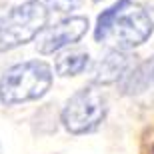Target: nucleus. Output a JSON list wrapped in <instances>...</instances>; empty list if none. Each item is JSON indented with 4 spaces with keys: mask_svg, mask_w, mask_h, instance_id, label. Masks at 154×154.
<instances>
[{
    "mask_svg": "<svg viewBox=\"0 0 154 154\" xmlns=\"http://www.w3.org/2000/svg\"><path fill=\"white\" fill-rule=\"evenodd\" d=\"M122 2H124V0H118V2H114L110 8L102 10V14L98 16L96 28H94V40H96V42H104V40L108 38V32H110V26H112V20H114L116 12L120 10Z\"/></svg>",
    "mask_w": 154,
    "mask_h": 154,
    "instance_id": "9",
    "label": "nucleus"
},
{
    "mask_svg": "<svg viewBox=\"0 0 154 154\" xmlns=\"http://www.w3.org/2000/svg\"><path fill=\"white\" fill-rule=\"evenodd\" d=\"M52 86V66L44 60H24L4 70L0 76V104L14 106L38 100Z\"/></svg>",
    "mask_w": 154,
    "mask_h": 154,
    "instance_id": "1",
    "label": "nucleus"
},
{
    "mask_svg": "<svg viewBox=\"0 0 154 154\" xmlns=\"http://www.w3.org/2000/svg\"><path fill=\"white\" fill-rule=\"evenodd\" d=\"M80 4H82V0H46L44 6L56 12H70V10H76Z\"/></svg>",
    "mask_w": 154,
    "mask_h": 154,
    "instance_id": "10",
    "label": "nucleus"
},
{
    "mask_svg": "<svg viewBox=\"0 0 154 154\" xmlns=\"http://www.w3.org/2000/svg\"><path fill=\"white\" fill-rule=\"evenodd\" d=\"M150 78V70H148V62L140 64V66H134V68L126 70L122 78H120V88L124 94H134V92H140L146 88V82Z\"/></svg>",
    "mask_w": 154,
    "mask_h": 154,
    "instance_id": "8",
    "label": "nucleus"
},
{
    "mask_svg": "<svg viewBox=\"0 0 154 154\" xmlns=\"http://www.w3.org/2000/svg\"><path fill=\"white\" fill-rule=\"evenodd\" d=\"M6 10H8V8H6V6H2V4H0V22H2V18H4Z\"/></svg>",
    "mask_w": 154,
    "mask_h": 154,
    "instance_id": "11",
    "label": "nucleus"
},
{
    "mask_svg": "<svg viewBox=\"0 0 154 154\" xmlns=\"http://www.w3.org/2000/svg\"><path fill=\"white\" fill-rule=\"evenodd\" d=\"M154 32V22L150 14L142 6L134 4L132 0H124L120 10L116 12L108 36L112 34L118 50H130L144 44Z\"/></svg>",
    "mask_w": 154,
    "mask_h": 154,
    "instance_id": "4",
    "label": "nucleus"
},
{
    "mask_svg": "<svg viewBox=\"0 0 154 154\" xmlns=\"http://www.w3.org/2000/svg\"><path fill=\"white\" fill-rule=\"evenodd\" d=\"M150 154H154V144H152V146H150Z\"/></svg>",
    "mask_w": 154,
    "mask_h": 154,
    "instance_id": "12",
    "label": "nucleus"
},
{
    "mask_svg": "<svg viewBox=\"0 0 154 154\" xmlns=\"http://www.w3.org/2000/svg\"><path fill=\"white\" fill-rule=\"evenodd\" d=\"M130 66V56L124 50L112 48L96 62L92 70V84H112L122 78Z\"/></svg>",
    "mask_w": 154,
    "mask_h": 154,
    "instance_id": "6",
    "label": "nucleus"
},
{
    "mask_svg": "<svg viewBox=\"0 0 154 154\" xmlns=\"http://www.w3.org/2000/svg\"><path fill=\"white\" fill-rule=\"evenodd\" d=\"M94 2H100V0H94Z\"/></svg>",
    "mask_w": 154,
    "mask_h": 154,
    "instance_id": "14",
    "label": "nucleus"
},
{
    "mask_svg": "<svg viewBox=\"0 0 154 154\" xmlns=\"http://www.w3.org/2000/svg\"><path fill=\"white\" fill-rule=\"evenodd\" d=\"M0 152H2V150H0Z\"/></svg>",
    "mask_w": 154,
    "mask_h": 154,
    "instance_id": "15",
    "label": "nucleus"
},
{
    "mask_svg": "<svg viewBox=\"0 0 154 154\" xmlns=\"http://www.w3.org/2000/svg\"><path fill=\"white\" fill-rule=\"evenodd\" d=\"M152 80H154V70H152Z\"/></svg>",
    "mask_w": 154,
    "mask_h": 154,
    "instance_id": "13",
    "label": "nucleus"
},
{
    "mask_svg": "<svg viewBox=\"0 0 154 154\" xmlns=\"http://www.w3.org/2000/svg\"><path fill=\"white\" fill-rule=\"evenodd\" d=\"M106 116V98L94 86H84L66 100L62 108V124L70 134H86L96 130Z\"/></svg>",
    "mask_w": 154,
    "mask_h": 154,
    "instance_id": "3",
    "label": "nucleus"
},
{
    "mask_svg": "<svg viewBox=\"0 0 154 154\" xmlns=\"http://www.w3.org/2000/svg\"><path fill=\"white\" fill-rule=\"evenodd\" d=\"M48 8L40 0H26L8 8L0 22V52L26 44L46 28Z\"/></svg>",
    "mask_w": 154,
    "mask_h": 154,
    "instance_id": "2",
    "label": "nucleus"
},
{
    "mask_svg": "<svg viewBox=\"0 0 154 154\" xmlns=\"http://www.w3.org/2000/svg\"><path fill=\"white\" fill-rule=\"evenodd\" d=\"M88 62H90V56L86 50H70L56 58L54 70L58 76H78L80 72L86 70Z\"/></svg>",
    "mask_w": 154,
    "mask_h": 154,
    "instance_id": "7",
    "label": "nucleus"
},
{
    "mask_svg": "<svg viewBox=\"0 0 154 154\" xmlns=\"http://www.w3.org/2000/svg\"><path fill=\"white\" fill-rule=\"evenodd\" d=\"M88 30V18L86 16H70L64 18L54 26L42 30V36L36 42V50L40 54H54L70 44H76Z\"/></svg>",
    "mask_w": 154,
    "mask_h": 154,
    "instance_id": "5",
    "label": "nucleus"
}]
</instances>
